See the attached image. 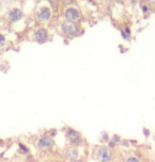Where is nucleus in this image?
I'll list each match as a JSON object with an SVG mask.
<instances>
[{
	"label": "nucleus",
	"mask_w": 155,
	"mask_h": 162,
	"mask_svg": "<svg viewBox=\"0 0 155 162\" xmlns=\"http://www.w3.org/2000/svg\"><path fill=\"white\" fill-rule=\"evenodd\" d=\"M35 146L40 152H51L55 148V142L54 139L51 138L48 134H43L37 138Z\"/></svg>",
	"instance_id": "nucleus-1"
},
{
	"label": "nucleus",
	"mask_w": 155,
	"mask_h": 162,
	"mask_svg": "<svg viewBox=\"0 0 155 162\" xmlns=\"http://www.w3.org/2000/svg\"><path fill=\"white\" fill-rule=\"evenodd\" d=\"M61 28V33L67 37H75L79 34L80 32V26L77 22H73V21H68L65 20L60 25Z\"/></svg>",
	"instance_id": "nucleus-2"
},
{
	"label": "nucleus",
	"mask_w": 155,
	"mask_h": 162,
	"mask_svg": "<svg viewBox=\"0 0 155 162\" xmlns=\"http://www.w3.org/2000/svg\"><path fill=\"white\" fill-rule=\"evenodd\" d=\"M66 135L69 139V142L72 146L74 148H80L83 145V138L80 135V133H78V131H76L73 127H68L66 131Z\"/></svg>",
	"instance_id": "nucleus-3"
},
{
	"label": "nucleus",
	"mask_w": 155,
	"mask_h": 162,
	"mask_svg": "<svg viewBox=\"0 0 155 162\" xmlns=\"http://www.w3.org/2000/svg\"><path fill=\"white\" fill-rule=\"evenodd\" d=\"M95 158L98 162H112L114 158V153L108 146H100L96 150Z\"/></svg>",
	"instance_id": "nucleus-4"
},
{
	"label": "nucleus",
	"mask_w": 155,
	"mask_h": 162,
	"mask_svg": "<svg viewBox=\"0 0 155 162\" xmlns=\"http://www.w3.org/2000/svg\"><path fill=\"white\" fill-rule=\"evenodd\" d=\"M50 35H49V31L44 28V27H39L37 30L34 31V34H33V39L37 42V43H45L49 41Z\"/></svg>",
	"instance_id": "nucleus-5"
},
{
	"label": "nucleus",
	"mask_w": 155,
	"mask_h": 162,
	"mask_svg": "<svg viewBox=\"0 0 155 162\" xmlns=\"http://www.w3.org/2000/svg\"><path fill=\"white\" fill-rule=\"evenodd\" d=\"M64 16L66 20L68 21H73V22H76L80 17H81V13L78 9L76 8H73V6H69L65 10V13H64Z\"/></svg>",
	"instance_id": "nucleus-6"
},
{
	"label": "nucleus",
	"mask_w": 155,
	"mask_h": 162,
	"mask_svg": "<svg viewBox=\"0 0 155 162\" xmlns=\"http://www.w3.org/2000/svg\"><path fill=\"white\" fill-rule=\"evenodd\" d=\"M36 19L40 22H48L52 17V11L49 6H41L36 13Z\"/></svg>",
	"instance_id": "nucleus-7"
},
{
	"label": "nucleus",
	"mask_w": 155,
	"mask_h": 162,
	"mask_svg": "<svg viewBox=\"0 0 155 162\" xmlns=\"http://www.w3.org/2000/svg\"><path fill=\"white\" fill-rule=\"evenodd\" d=\"M64 156L65 158H67L68 160L72 161V160H76V159H80V152L77 148H67L64 152Z\"/></svg>",
	"instance_id": "nucleus-8"
},
{
	"label": "nucleus",
	"mask_w": 155,
	"mask_h": 162,
	"mask_svg": "<svg viewBox=\"0 0 155 162\" xmlns=\"http://www.w3.org/2000/svg\"><path fill=\"white\" fill-rule=\"evenodd\" d=\"M22 16H23V14H22L21 10H19V9H17V8L12 9V10L9 12V14H8L9 20H10L11 22H17V21L21 20Z\"/></svg>",
	"instance_id": "nucleus-9"
},
{
	"label": "nucleus",
	"mask_w": 155,
	"mask_h": 162,
	"mask_svg": "<svg viewBox=\"0 0 155 162\" xmlns=\"http://www.w3.org/2000/svg\"><path fill=\"white\" fill-rule=\"evenodd\" d=\"M120 142H121L120 136H119V135H113V136L111 137V140L108 142L107 144H108V148H109L110 150H114Z\"/></svg>",
	"instance_id": "nucleus-10"
},
{
	"label": "nucleus",
	"mask_w": 155,
	"mask_h": 162,
	"mask_svg": "<svg viewBox=\"0 0 155 162\" xmlns=\"http://www.w3.org/2000/svg\"><path fill=\"white\" fill-rule=\"evenodd\" d=\"M18 151L20 152V154H23V155H25V154H27L30 152L29 148L26 146L25 144H23L22 142H18Z\"/></svg>",
	"instance_id": "nucleus-11"
},
{
	"label": "nucleus",
	"mask_w": 155,
	"mask_h": 162,
	"mask_svg": "<svg viewBox=\"0 0 155 162\" xmlns=\"http://www.w3.org/2000/svg\"><path fill=\"white\" fill-rule=\"evenodd\" d=\"M111 140V136L109 135V133H107V132H103L101 134V137H100V141L102 143H108Z\"/></svg>",
	"instance_id": "nucleus-12"
},
{
	"label": "nucleus",
	"mask_w": 155,
	"mask_h": 162,
	"mask_svg": "<svg viewBox=\"0 0 155 162\" xmlns=\"http://www.w3.org/2000/svg\"><path fill=\"white\" fill-rule=\"evenodd\" d=\"M123 162H142V160L136 156H128V157H126Z\"/></svg>",
	"instance_id": "nucleus-13"
},
{
	"label": "nucleus",
	"mask_w": 155,
	"mask_h": 162,
	"mask_svg": "<svg viewBox=\"0 0 155 162\" xmlns=\"http://www.w3.org/2000/svg\"><path fill=\"white\" fill-rule=\"evenodd\" d=\"M48 135L51 137V138H55L56 136H57V129L56 128H53V129H50L49 131V133H48Z\"/></svg>",
	"instance_id": "nucleus-14"
},
{
	"label": "nucleus",
	"mask_w": 155,
	"mask_h": 162,
	"mask_svg": "<svg viewBox=\"0 0 155 162\" xmlns=\"http://www.w3.org/2000/svg\"><path fill=\"white\" fill-rule=\"evenodd\" d=\"M6 42V38L3 34H0V46H3Z\"/></svg>",
	"instance_id": "nucleus-15"
},
{
	"label": "nucleus",
	"mask_w": 155,
	"mask_h": 162,
	"mask_svg": "<svg viewBox=\"0 0 155 162\" xmlns=\"http://www.w3.org/2000/svg\"><path fill=\"white\" fill-rule=\"evenodd\" d=\"M120 35H121V37H122L123 39H125V40H127V39L129 38V36L127 35V33H126V32L123 31V30H121V31H120Z\"/></svg>",
	"instance_id": "nucleus-16"
},
{
	"label": "nucleus",
	"mask_w": 155,
	"mask_h": 162,
	"mask_svg": "<svg viewBox=\"0 0 155 162\" xmlns=\"http://www.w3.org/2000/svg\"><path fill=\"white\" fill-rule=\"evenodd\" d=\"M143 133H144V136L145 137H149L150 136V131H149L148 128H144L143 129Z\"/></svg>",
	"instance_id": "nucleus-17"
},
{
	"label": "nucleus",
	"mask_w": 155,
	"mask_h": 162,
	"mask_svg": "<svg viewBox=\"0 0 155 162\" xmlns=\"http://www.w3.org/2000/svg\"><path fill=\"white\" fill-rule=\"evenodd\" d=\"M4 144H5L4 140H2L1 138H0V148H3V146H4Z\"/></svg>",
	"instance_id": "nucleus-18"
},
{
	"label": "nucleus",
	"mask_w": 155,
	"mask_h": 162,
	"mask_svg": "<svg viewBox=\"0 0 155 162\" xmlns=\"http://www.w3.org/2000/svg\"><path fill=\"white\" fill-rule=\"evenodd\" d=\"M71 162H83L81 159H76V160H72Z\"/></svg>",
	"instance_id": "nucleus-19"
},
{
	"label": "nucleus",
	"mask_w": 155,
	"mask_h": 162,
	"mask_svg": "<svg viewBox=\"0 0 155 162\" xmlns=\"http://www.w3.org/2000/svg\"><path fill=\"white\" fill-rule=\"evenodd\" d=\"M154 141H155V135H154Z\"/></svg>",
	"instance_id": "nucleus-20"
},
{
	"label": "nucleus",
	"mask_w": 155,
	"mask_h": 162,
	"mask_svg": "<svg viewBox=\"0 0 155 162\" xmlns=\"http://www.w3.org/2000/svg\"><path fill=\"white\" fill-rule=\"evenodd\" d=\"M116 162H118V161H116Z\"/></svg>",
	"instance_id": "nucleus-21"
}]
</instances>
